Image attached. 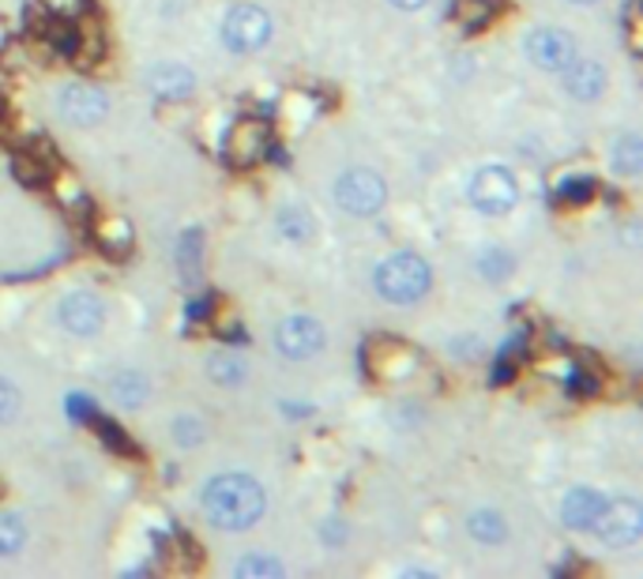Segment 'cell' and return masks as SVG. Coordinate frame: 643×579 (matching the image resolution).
<instances>
[{
	"label": "cell",
	"instance_id": "1",
	"mask_svg": "<svg viewBox=\"0 0 643 579\" xmlns=\"http://www.w3.org/2000/svg\"><path fill=\"white\" fill-rule=\"evenodd\" d=\"M203 512L218 531H249L267 512V493L249 474H218L203 485Z\"/></svg>",
	"mask_w": 643,
	"mask_h": 579
},
{
	"label": "cell",
	"instance_id": "2",
	"mask_svg": "<svg viewBox=\"0 0 643 579\" xmlns=\"http://www.w3.org/2000/svg\"><path fill=\"white\" fill-rule=\"evenodd\" d=\"M372 283H377L380 297L392 305H414L429 294L433 286V271L418 252H392L384 263H377L372 271Z\"/></svg>",
	"mask_w": 643,
	"mask_h": 579
},
{
	"label": "cell",
	"instance_id": "3",
	"mask_svg": "<svg viewBox=\"0 0 643 579\" xmlns=\"http://www.w3.org/2000/svg\"><path fill=\"white\" fill-rule=\"evenodd\" d=\"M467 196L481 215L497 218V215H508V211L520 203V181H515V174L508 166H481L478 174L471 177Z\"/></svg>",
	"mask_w": 643,
	"mask_h": 579
},
{
	"label": "cell",
	"instance_id": "4",
	"mask_svg": "<svg viewBox=\"0 0 643 579\" xmlns=\"http://www.w3.org/2000/svg\"><path fill=\"white\" fill-rule=\"evenodd\" d=\"M335 203L346 211V215H377L380 208L388 203V185L380 174L372 169H346L343 177L335 181Z\"/></svg>",
	"mask_w": 643,
	"mask_h": 579
},
{
	"label": "cell",
	"instance_id": "5",
	"mask_svg": "<svg viewBox=\"0 0 643 579\" xmlns=\"http://www.w3.org/2000/svg\"><path fill=\"white\" fill-rule=\"evenodd\" d=\"M366 365L369 377L384 380V385H400V380H410L418 373V351L406 346L403 339L380 335L366 346Z\"/></svg>",
	"mask_w": 643,
	"mask_h": 579
},
{
	"label": "cell",
	"instance_id": "6",
	"mask_svg": "<svg viewBox=\"0 0 643 579\" xmlns=\"http://www.w3.org/2000/svg\"><path fill=\"white\" fill-rule=\"evenodd\" d=\"M267 38H271V20L264 8H257V4L234 8L223 20V42L234 54H257V49L267 46Z\"/></svg>",
	"mask_w": 643,
	"mask_h": 579
},
{
	"label": "cell",
	"instance_id": "7",
	"mask_svg": "<svg viewBox=\"0 0 643 579\" xmlns=\"http://www.w3.org/2000/svg\"><path fill=\"white\" fill-rule=\"evenodd\" d=\"M640 527H643V512H640L636 500L617 497V500H606L603 516L595 519V527H591V531H595L598 539L606 542V546L624 550V546H632V542L640 539Z\"/></svg>",
	"mask_w": 643,
	"mask_h": 579
},
{
	"label": "cell",
	"instance_id": "8",
	"mask_svg": "<svg viewBox=\"0 0 643 579\" xmlns=\"http://www.w3.org/2000/svg\"><path fill=\"white\" fill-rule=\"evenodd\" d=\"M267 151H271V129L264 121H257V117H241V121H234V129L226 132V158H230V166L237 169L264 162Z\"/></svg>",
	"mask_w": 643,
	"mask_h": 579
},
{
	"label": "cell",
	"instance_id": "9",
	"mask_svg": "<svg viewBox=\"0 0 643 579\" xmlns=\"http://www.w3.org/2000/svg\"><path fill=\"white\" fill-rule=\"evenodd\" d=\"M57 109H61L64 121L80 125V129H95L109 117V98L91 83H68L57 98Z\"/></svg>",
	"mask_w": 643,
	"mask_h": 579
},
{
	"label": "cell",
	"instance_id": "10",
	"mask_svg": "<svg viewBox=\"0 0 643 579\" xmlns=\"http://www.w3.org/2000/svg\"><path fill=\"white\" fill-rule=\"evenodd\" d=\"M275 346L283 357L305 362V357L324 351V323L312 320V317H286L275 328Z\"/></svg>",
	"mask_w": 643,
	"mask_h": 579
},
{
	"label": "cell",
	"instance_id": "11",
	"mask_svg": "<svg viewBox=\"0 0 643 579\" xmlns=\"http://www.w3.org/2000/svg\"><path fill=\"white\" fill-rule=\"evenodd\" d=\"M102 320H106V305H102V297L91 294V290H72V294L61 297V323L72 335H80V339L98 335Z\"/></svg>",
	"mask_w": 643,
	"mask_h": 579
},
{
	"label": "cell",
	"instance_id": "12",
	"mask_svg": "<svg viewBox=\"0 0 643 579\" xmlns=\"http://www.w3.org/2000/svg\"><path fill=\"white\" fill-rule=\"evenodd\" d=\"M527 57L538 68H546V72H561V68L575 57V42L569 31L541 27L527 38Z\"/></svg>",
	"mask_w": 643,
	"mask_h": 579
},
{
	"label": "cell",
	"instance_id": "13",
	"mask_svg": "<svg viewBox=\"0 0 643 579\" xmlns=\"http://www.w3.org/2000/svg\"><path fill=\"white\" fill-rule=\"evenodd\" d=\"M606 500L598 489H587V485H575V489H569V497L561 500V519L564 527H572V531H591L595 527V519L603 516Z\"/></svg>",
	"mask_w": 643,
	"mask_h": 579
},
{
	"label": "cell",
	"instance_id": "14",
	"mask_svg": "<svg viewBox=\"0 0 643 579\" xmlns=\"http://www.w3.org/2000/svg\"><path fill=\"white\" fill-rule=\"evenodd\" d=\"M564 72V87H569V95L575 102H595V98H603V91H606V68L598 64V61H572L561 68Z\"/></svg>",
	"mask_w": 643,
	"mask_h": 579
},
{
	"label": "cell",
	"instance_id": "15",
	"mask_svg": "<svg viewBox=\"0 0 643 579\" xmlns=\"http://www.w3.org/2000/svg\"><path fill=\"white\" fill-rule=\"evenodd\" d=\"M147 87H151V95L163 102H184L197 91V75L184 64H158L155 72L147 75Z\"/></svg>",
	"mask_w": 643,
	"mask_h": 579
},
{
	"label": "cell",
	"instance_id": "16",
	"mask_svg": "<svg viewBox=\"0 0 643 579\" xmlns=\"http://www.w3.org/2000/svg\"><path fill=\"white\" fill-rule=\"evenodd\" d=\"M12 169L27 189H38V185H46L53 177V147L49 143H34V147L20 151L12 158Z\"/></svg>",
	"mask_w": 643,
	"mask_h": 579
},
{
	"label": "cell",
	"instance_id": "17",
	"mask_svg": "<svg viewBox=\"0 0 643 579\" xmlns=\"http://www.w3.org/2000/svg\"><path fill=\"white\" fill-rule=\"evenodd\" d=\"M95 241L106 257H124V252L135 245V234H132L129 218L106 215V218H95Z\"/></svg>",
	"mask_w": 643,
	"mask_h": 579
},
{
	"label": "cell",
	"instance_id": "18",
	"mask_svg": "<svg viewBox=\"0 0 643 579\" xmlns=\"http://www.w3.org/2000/svg\"><path fill=\"white\" fill-rule=\"evenodd\" d=\"M497 12H501L497 0H460V4H455V23L467 34H478L497 20Z\"/></svg>",
	"mask_w": 643,
	"mask_h": 579
},
{
	"label": "cell",
	"instance_id": "19",
	"mask_svg": "<svg viewBox=\"0 0 643 579\" xmlns=\"http://www.w3.org/2000/svg\"><path fill=\"white\" fill-rule=\"evenodd\" d=\"M467 531H471L474 542H481V546H497V542L508 539L504 516H501V512H489V508H481V512H471Z\"/></svg>",
	"mask_w": 643,
	"mask_h": 579
},
{
	"label": "cell",
	"instance_id": "20",
	"mask_svg": "<svg viewBox=\"0 0 643 579\" xmlns=\"http://www.w3.org/2000/svg\"><path fill=\"white\" fill-rule=\"evenodd\" d=\"M278 234L294 245H305L312 234H317V226H312V215L305 208H283L278 211Z\"/></svg>",
	"mask_w": 643,
	"mask_h": 579
},
{
	"label": "cell",
	"instance_id": "21",
	"mask_svg": "<svg viewBox=\"0 0 643 579\" xmlns=\"http://www.w3.org/2000/svg\"><path fill=\"white\" fill-rule=\"evenodd\" d=\"M114 395H117V403L121 406H143L147 403V377H140L135 369H124V373H117L114 377Z\"/></svg>",
	"mask_w": 643,
	"mask_h": 579
},
{
	"label": "cell",
	"instance_id": "22",
	"mask_svg": "<svg viewBox=\"0 0 643 579\" xmlns=\"http://www.w3.org/2000/svg\"><path fill=\"white\" fill-rule=\"evenodd\" d=\"M598 181L591 174H564L561 181H557V200L564 203H587L591 196H595Z\"/></svg>",
	"mask_w": 643,
	"mask_h": 579
},
{
	"label": "cell",
	"instance_id": "23",
	"mask_svg": "<svg viewBox=\"0 0 643 579\" xmlns=\"http://www.w3.org/2000/svg\"><path fill=\"white\" fill-rule=\"evenodd\" d=\"M237 576L241 579H278L283 576V565L275 557H264V553H249V557L237 560Z\"/></svg>",
	"mask_w": 643,
	"mask_h": 579
},
{
	"label": "cell",
	"instance_id": "24",
	"mask_svg": "<svg viewBox=\"0 0 643 579\" xmlns=\"http://www.w3.org/2000/svg\"><path fill=\"white\" fill-rule=\"evenodd\" d=\"M53 196L61 200V208H68V211H87V192H83V185L75 181L72 174H57L53 177Z\"/></svg>",
	"mask_w": 643,
	"mask_h": 579
},
{
	"label": "cell",
	"instance_id": "25",
	"mask_svg": "<svg viewBox=\"0 0 643 579\" xmlns=\"http://www.w3.org/2000/svg\"><path fill=\"white\" fill-rule=\"evenodd\" d=\"M23 542H27V527H23V519L0 516V557H12V553H20Z\"/></svg>",
	"mask_w": 643,
	"mask_h": 579
},
{
	"label": "cell",
	"instance_id": "26",
	"mask_svg": "<svg viewBox=\"0 0 643 579\" xmlns=\"http://www.w3.org/2000/svg\"><path fill=\"white\" fill-rule=\"evenodd\" d=\"M614 169L621 174H640V140L636 135H621L614 143Z\"/></svg>",
	"mask_w": 643,
	"mask_h": 579
},
{
	"label": "cell",
	"instance_id": "27",
	"mask_svg": "<svg viewBox=\"0 0 643 579\" xmlns=\"http://www.w3.org/2000/svg\"><path fill=\"white\" fill-rule=\"evenodd\" d=\"M478 268H481V275H486V279H493V283H504V279L512 275L515 260L508 257L504 249H486V252H481V263H478Z\"/></svg>",
	"mask_w": 643,
	"mask_h": 579
},
{
	"label": "cell",
	"instance_id": "28",
	"mask_svg": "<svg viewBox=\"0 0 643 579\" xmlns=\"http://www.w3.org/2000/svg\"><path fill=\"white\" fill-rule=\"evenodd\" d=\"M207 365H211V377H215L218 385H237V380H241V362H237L234 354H215Z\"/></svg>",
	"mask_w": 643,
	"mask_h": 579
},
{
	"label": "cell",
	"instance_id": "29",
	"mask_svg": "<svg viewBox=\"0 0 643 579\" xmlns=\"http://www.w3.org/2000/svg\"><path fill=\"white\" fill-rule=\"evenodd\" d=\"M174 440L181 448H197V445H203V422H197V418H177V425H174Z\"/></svg>",
	"mask_w": 643,
	"mask_h": 579
},
{
	"label": "cell",
	"instance_id": "30",
	"mask_svg": "<svg viewBox=\"0 0 643 579\" xmlns=\"http://www.w3.org/2000/svg\"><path fill=\"white\" fill-rule=\"evenodd\" d=\"M15 414H20V388H12L0 377V425H8Z\"/></svg>",
	"mask_w": 643,
	"mask_h": 579
},
{
	"label": "cell",
	"instance_id": "31",
	"mask_svg": "<svg viewBox=\"0 0 643 579\" xmlns=\"http://www.w3.org/2000/svg\"><path fill=\"white\" fill-rule=\"evenodd\" d=\"M68 414H72L75 422H95L98 418V411H95V399L91 395H68Z\"/></svg>",
	"mask_w": 643,
	"mask_h": 579
},
{
	"label": "cell",
	"instance_id": "32",
	"mask_svg": "<svg viewBox=\"0 0 643 579\" xmlns=\"http://www.w3.org/2000/svg\"><path fill=\"white\" fill-rule=\"evenodd\" d=\"M95 425H98V437L106 440L109 448H117V451H129L132 445L124 440V433H121V425H114L109 418H95Z\"/></svg>",
	"mask_w": 643,
	"mask_h": 579
},
{
	"label": "cell",
	"instance_id": "33",
	"mask_svg": "<svg viewBox=\"0 0 643 579\" xmlns=\"http://www.w3.org/2000/svg\"><path fill=\"white\" fill-rule=\"evenodd\" d=\"M41 4H46V12L57 15V20H75L83 0H41Z\"/></svg>",
	"mask_w": 643,
	"mask_h": 579
},
{
	"label": "cell",
	"instance_id": "34",
	"mask_svg": "<svg viewBox=\"0 0 643 579\" xmlns=\"http://www.w3.org/2000/svg\"><path fill=\"white\" fill-rule=\"evenodd\" d=\"M395 8H400V12H418V8H426L429 0H392Z\"/></svg>",
	"mask_w": 643,
	"mask_h": 579
},
{
	"label": "cell",
	"instance_id": "35",
	"mask_svg": "<svg viewBox=\"0 0 643 579\" xmlns=\"http://www.w3.org/2000/svg\"><path fill=\"white\" fill-rule=\"evenodd\" d=\"M572 4H595V0H572Z\"/></svg>",
	"mask_w": 643,
	"mask_h": 579
}]
</instances>
